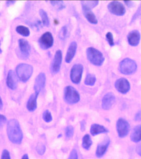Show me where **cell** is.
<instances>
[{
	"mask_svg": "<svg viewBox=\"0 0 141 159\" xmlns=\"http://www.w3.org/2000/svg\"><path fill=\"white\" fill-rule=\"evenodd\" d=\"M7 135L10 141L16 144H20L23 139V134L19 121L10 119L7 125Z\"/></svg>",
	"mask_w": 141,
	"mask_h": 159,
	"instance_id": "6da1fadb",
	"label": "cell"
},
{
	"mask_svg": "<svg viewBox=\"0 0 141 159\" xmlns=\"http://www.w3.org/2000/svg\"><path fill=\"white\" fill-rule=\"evenodd\" d=\"M16 76L20 81L26 82L31 78L34 72L33 67L28 64L21 63L16 66Z\"/></svg>",
	"mask_w": 141,
	"mask_h": 159,
	"instance_id": "7a4b0ae2",
	"label": "cell"
},
{
	"mask_svg": "<svg viewBox=\"0 0 141 159\" xmlns=\"http://www.w3.org/2000/svg\"><path fill=\"white\" fill-rule=\"evenodd\" d=\"M87 58L91 63L96 66H101L105 61V57L100 51L93 47H89L86 51Z\"/></svg>",
	"mask_w": 141,
	"mask_h": 159,
	"instance_id": "3957f363",
	"label": "cell"
},
{
	"mask_svg": "<svg viewBox=\"0 0 141 159\" xmlns=\"http://www.w3.org/2000/svg\"><path fill=\"white\" fill-rule=\"evenodd\" d=\"M138 65L134 60L126 58L122 60L119 65L120 72L125 75H130L135 72Z\"/></svg>",
	"mask_w": 141,
	"mask_h": 159,
	"instance_id": "277c9868",
	"label": "cell"
},
{
	"mask_svg": "<svg viewBox=\"0 0 141 159\" xmlns=\"http://www.w3.org/2000/svg\"><path fill=\"white\" fill-rule=\"evenodd\" d=\"M64 98L66 103L73 105L80 101V96L78 91L72 86H67L64 89Z\"/></svg>",
	"mask_w": 141,
	"mask_h": 159,
	"instance_id": "5b68a950",
	"label": "cell"
},
{
	"mask_svg": "<svg viewBox=\"0 0 141 159\" xmlns=\"http://www.w3.org/2000/svg\"><path fill=\"white\" fill-rule=\"evenodd\" d=\"M116 129L120 138H125L130 130V125L126 120L120 118L116 123Z\"/></svg>",
	"mask_w": 141,
	"mask_h": 159,
	"instance_id": "8992f818",
	"label": "cell"
},
{
	"mask_svg": "<svg viewBox=\"0 0 141 159\" xmlns=\"http://www.w3.org/2000/svg\"><path fill=\"white\" fill-rule=\"evenodd\" d=\"M83 71V65L80 64H76L73 66L70 72L71 81L74 84L80 83L81 80Z\"/></svg>",
	"mask_w": 141,
	"mask_h": 159,
	"instance_id": "52a82bcc",
	"label": "cell"
},
{
	"mask_svg": "<svg viewBox=\"0 0 141 159\" xmlns=\"http://www.w3.org/2000/svg\"><path fill=\"white\" fill-rule=\"evenodd\" d=\"M38 43L42 49H49L54 43V38L50 32H46L42 34L39 40Z\"/></svg>",
	"mask_w": 141,
	"mask_h": 159,
	"instance_id": "ba28073f",
	"label": "cell"
},
{
	"mask_svg": "<svg viewBox=\"0 0 141 159\" xmlns=\"http://www.w3.org/2000/svg\"><path fill=\"white\" fill-rule=\"evenodd\" d=\"M107 7L110 12L118 16H122L125 15L126 12V9L124 6L121 2L118 1H112L110 2Z\"/></svg>",
	"mask_w": 141,
	"mask_h": 159,
	"instance_id": "9c48e42d",
	"label": "cell"
},
{
	"mask_svg": "<svg viewBox=\"0 0 141 159\" xmlns=\"http://www.w3.org/2000/svg\"><path fill=\"white\" fill-rule=\"evenodd\" d=\"M115 87L118 92L122 94H126L129 92L130 88V83L125 78H121L116 80Z\"/></svg>",
	"mask_w": 141,
	"mask_h": 159,
	"instance_id": "30bf717a",
	"label": "cell"
},
{
	"mask_svg": "<svg viewBox=\"0 0 141 159\" xmlns=\"http://www.w3.org/2000/svg\"><path fill=\"white\" fill-rule=\"evenodd\" d=\"M19 48L21 58L22 59H27L30 55V46L27 40L20 39L19 40Z\"/></svg>",
	"mask_w": 141,
	"mask_h": 159,
	"instance_id": "8fae6325",
	"label": "cell"
},
{
	"mask_svg": "<svg viewBox=\"0 0 141 159\" xmlns=\"http://www.w3.org/2000/svg\"><path fill=\"white\" fill-rule=\"evenodd\" d=\"M62 61V52L61 50L56 51L54 58L51 64V71L53 74H56L60 71Z\"/></svg>",
	"mask_w": 141,
	"mask_h": 159,
	"instance_id": "7c38bea8",
	"label": "cell"
},
{
	"mask_svg": "<svg viewBox=\"0 0 141 159\" xmlns=\"http://www.w3.org/2000/svg\"><path fill=\"white\" fill-rule=\"evenodd\" d=\"M116 101V97L112 92H108L103 96L102 99V108L104 110H109L112 107Z\"/></svg>",
	"mask_w": 141,
	"mask_h": 159,
	"instance_id": "4fadbf2b",
	"label": "cell"
},
{
	"mask_svg": "<svg viewBox=\"0 0 141 159\" xmlns=\"http://www.w3.org/2000/svg\"><path fill=\"white\" fill-rule=\"evenodd\" d=\"M46 77L44 73H40L37 76L34 81V89L35 92L39 93L45 86Z\"/></svg>",
	"mask_w": 141,
	"mask_h": 159,
	"instance_id": "5bb4252c",
	"label": "cell"
},
{
	"mask_svg": "<svg viewBox=\"0 0 141 159\" xmlns=\"http://www.w3.org/2000/svg\"><path fill=\"white\" fill-rule=\"evenodd\" d=\"M110 143H111L110 139L108 137L105 138L103 141L98 144L96 150V156L99 158L102 157L107 152V149Z\"/></svg>",
	"mask_w": 141,
	"mask_h": 159,
	"instance_id": "9a60e30c",
	"label": "cell"
},
{
	"mask_svg": "<svg viewBox=\"0 0 141 159\" xmlns=\"http://www.w3.org/2000/svg\"><path fill=\"white\" fill-rule=\"evenodd\" d=\"M141 40V34L138 30H132L127 34L128 43L132 46H136L139 44Z\"/></svg>",
	"mask_w": 141,
	"mask_h": 159,
	"instance_id": "2e32d148",
	"label": "cell"
},
{
	"mask_svg": "<svg viewBox=\"0 0 141 159\" xmlns=\"http://www.w3.org/2000/svg\"><path fill=\"white\" fill-rule=\"evenodd\" d=\"M7 85L11 90H15L18 85V77L13 70H10L7 78Z\"/></svg>",
	"mask_w": 141,
	"mask_h": 159,
	"instance_id": "e0dca14e",
	"label": "cell"
},
{
	"mask_svg": "<svg viewBox=\"0 0 141 159\" xmlns=\"http://www.w3.org/2000/svg\"><path fill=\"white\" fill-rule=\"evenodd\" d=\"M77 47L78 45L76 42H73L70 43L65 56V61L67 63H70V61H72L73 58H74L76 53Z\"/></svg>",
	"mask_w": 141,
	"mask_h": 159,
	"instance_id": "ac0fdd59",
	"label": "cell"
},
{
	"mask_svg": "<svg viewBox=\"0 0 141 159\" xmlns=\"http://www.w3.org/2000/svg\"><path fill=\"white\" fill-rule=\"evenodd\" d=\"M39 93L34 92V93L31 95L28 100L27 103V108L30 112L34 111L37 108V99L38 98Z\"/></svg>",
	"mask_w": 141,
	"mask_h": 159,
	"instance_id": "d6986e66",
	"label": "cell"
},
{
	"mask_svg": "<svg viewBox=\"0 0 141 159\" xmlns=\"http://www.w3.org/2000/svg\"><path fill=\"white\" fill-rule=\"evenodd\" d=\"M90 132L92 136H94L97 135L99 134L108 133L109 130L108 129H106L102 125L97 124H94L91 125Z\"/></svg>",
	"mask_w": 141,
	"mask_h": 159,
	"instance_id": "ffe728a7",
	"label": "cell"
},
{
	"mask_svg": "<svg viewBox=\"0 0 141 159\" xmlns=\"http://www.w3.org/2000/svg\"><path fill=\"white\" fill-rule=\"evenodd\" d=\"M82 11H83L84 16H85V18L88 21L92 24H98V20L94 15V13L91 10L84 8V7H82Z\"/></svg>",
	"mask_w": 141,
	"mask_h": 159,
	"instance_id": "44dd1931",
	"label": "cell"
},
{
	"mask_svg": "<svg viewBox=\"0 0 141 159\" xmlns=\"http://www.w3.org/2000/svg\"><path fill=\"white\" fill-rule=\"evenodd\" d=\"M130 139L134 143L141 141V124L134 127L130 135Z\"/></svg>",
	"mask_w": 141,
	"mask_h": 159,
	"instance_id": "7402d4cb",
	"label": "cell"
},
{
	"mask_svg": "<svg viewBox=\"0 0 141 159\" xmlns=\"http://www.w3.org/2000/svg\"><path fill=\"white\" fill-rule=\"evenodd\" d=\"M92 144V141L91 139L90 136L89 134H86L83 136L82 139V146L85 150H89Z\"/></svg>",
	"mask_w": 141,
	"mask_h": 159,
	"instance_id": "603a6c76",
	"label": "cell"
},
{
	"mask_svg": "<svg viewBox=\"0 0 141 159\" xmlns=\"http://www.w3.org/2000/svg\"><path fill=\"white\" fill-rule=\"evenodd\" d=\"M16 33L25 37L29 36L30 35V30L29 28L24 25H18L16 29Z\"/></svg>",
	"mask_w": 141,
	"mask_h": 159,
	"instance_id": "cb8c5ba5",
	"label": "cell"
},
{
	"mask_svg": "<svg viewBox=\"0 0 141 159\" xmlns=\"http://www.w3.org/2000/svg\"><path fill=\"white\" fill-rule=\"evenodd\" d=\"M82 7L87 8L89 9L92 10L93 8L98 6L99 1H81Z\"/></svg>",
	"mask_w": 141,
	"mask_h": 159,
	"instance_id": "d4e9b609",
	"label": "cell"
},
{
	"mask_svg": "<svg viewBox=\"0 0 141 159\" xmlns=\"http://www.w3.org/2000/svg\"><path fill=\"white\" fill-rule=\"evenodd\" d=\"M96 81V77L94 74H87V76L85 78L84 83L85 85L93 86L94 85Z\"/></svg>",
	"mask_w": 141,
	"mask_h": 159,
	"instance_id": "484cf974",
	"label": "cell"
},
{
	"mask_svg": "<svg viewBox=\"0 0 141 159\" xmlns=\"http://www.w3.org/2000/svg\"><path fill=\"white\" fill-rule=\"evenodd\" d=\"M39 15H40V17L42 19V22L43 25L48 27L49 25V19L47 13L43 10L40 9L39 10Z\"/></svg>",
	"mask_w": 141,
	"mask_h": 159,
	"instance_id": "4316f807",
	"label": "cell"
},
{
	"mask_svg": "<svg viewBox=\"0 0 141 159\" xmlns=\"http://www.w3.org/2000/svg\"><path fill=\"white\" fill-rule=\"evenodd\" d=\"M43 120L46 123H49L52 121V115L48 110H46L43 114Z\"/></svg>",
	"mask_w": 141,
	"mask_h": 159,
	"instance_id": "83f0119b",
	"label": "cell"
},
{
	"mask_svg": "<svg viewBox=\"0 0 141 159\" xmlns=\"http://www.w3.org/2000/svg\"><path fill=\"white\" fill-rule=\"evenodd\" d=\"M50 2L51 4L58 10H61L65 7L63 1H51Z\"/></svg>",
	"mask_w": 141,
	"mask_h": 159,
	"instance_id": "f1b7e54d",
	"label": "cell"
},
{
	"mask_svg": "<svg viewBox=\"0 0 141 159\" xmlns=\"http://www.w3.org/2000/svg\"><path fill=\"white\" fill-rule=\"evenodd\" d=\"M74 134V128L72 126H68L65 129V135L67 139L72 138Z\"/></svg>",
	"mask_w": 141,
	"mask_h": 159,
	"instance_id": "f546056e",
	"label": "cell"
},
{
	"mask_svg": "<svg viewBox=\"0 0 141 159\" xmlns=\"http://www.w3.org/2000/svg\"><path fill=\"white\" fill-rule=\"evenodd\" d=\"M67 28L66 26H63L61 28V30L59 32V38L61 40H64L66 38L67 34Z\"/></svg>",
	"mask_w": 141,
	"mask_h": 159,
	"instance_id": "4dcf8cb0",
	"label": "cell"
},
{
	"mask_svg": "<svg viewBox=\"0 0 141 159\" xmlns=\"http://www.w3.org/2000/svg\"><path fill=\"white\" fill-rule=\"evenodd\" d=\"M37 152L40 156H43L46 151V147L42 143H39L36 148Z\"/></svg>",
	"mask_w": 141,
	"mask_h": 159,
	"instance_id": "1f68e13d",
	"label": "cell"
},
{
	"mask_svg": "<svg viewBox=\"0 0 141 159\" xmlns=\"http://www.w3.org/2000/svg\"><path fill=\"white\" fill-rule=\"evenodd\" d=\"M106 38L107 42H108L109 45L111 46H114L115 43H114V37H113V34L111 32L107 33L106 34Z\"/></svg>",
	"mask_w": 141,
	"mask_h": 159,
	"instance_id": "d6a6232c",
	"label": "cell"
},
{
	"mask_svg": "<svg viewBox=\"0 0 141 159\" xmlns=\"http://www.w3.org/2000/svg\"><path fill=\"white\" fill-rule=\"evenodd\" d=\"M141 15V6H139V7L138 10L136 11L135 13L134 14V16L132 17V20H131V22H134L136 19L139 17Z\"/></svg>",
	"mask_w": 141,
	"mask_h": 159,
	"instance_id": "836d02e7",
	"label": "cell"
},
{
	"mask_svg": "<svg viewBox=\"0 0 141 159\" xmlns=\"http://www.w3.org/2000/svg\"><path fill=\"white\" fill-rule=\"evenodd\" d=\"M68 159H78V152L75 149L72 150Z\"/></svg>",
	"mask_w": 141,
	"mask_h": 159,
	"instance_id": "e575fe53",
	"label": "cell"
},
{
	"mask_svg": "<svg viewBox=\"0 0 141 159\" xmlns=\"http://www.w3.org/2000/svg\"><path fill=\"white\" fill-rule=\"evenodd\" d=\"M1 159H11L9 152L7 150H4L3 151Z\"/></svg>",
	"mask_w": 141,
	"mask_h": 159,
	"instance_id": "d590c367",
	"label": "cell"
},
{
	"mask_svg": "<svg viewBox=\"0 0 141 159\" xmlns=\"http://www.w3.org/2000/svg\"><path fill=\"white\" fill-rule=\"evenodd\" d=\"M7 121L6 116L0 114V129H2Z\"/></svg>",
	"mask_w": 141,
	"mask_h": 159,
	"instance_id": "8d00e7d4",
	"label": "cell"
},
{
	"mask_svg": "<svg viewBox=\"0 0 141 159\" xmlns=\"http://www.w3.org/2000/svg\"><path fill=\"white\" fill-rule=\"evenodd\" d=\"M124 3H125V4L129 7H133V6H134V2H132V1H125Z\"/></svg>",
	"mask_w": 141,
	"mask_h": 159,
	"instance_id": "74e56055",
	"label": "cell"
},
{
	"mask_svg": "<svg viewBox=\"0 0 141 159\" xmlns=\"http://www.w3.org/2000/svg\"><path fill=\"white\" fill-rule=\"evenodd\" d=\"M136 152L140 157H141V143L138 145V147H136Z\"/></svg>",
	"mask_w": 141,
	"mask_h": 159,
	"instance_id": "f35d334b",
	"label": "cell"
},
{
	"mask_svg": "<svg viewBox=\"0 0 141 159\" xmlns=\"http://www.w3.org/2000/svg\"><path fill=\"white\" fill-rule=\"evenodd\" d=\"M80 124H81V131L83 132L84 130H85V122L84 120H82V121H81Z\"/></svg>",
	"mask_w": 141,
	"mask_h": 159,
	"instance_id": "ab89813d",
	"label": "cell"
},
{
	"mask_svg": "<svg viewBox=\"0 0 141 159\" xmlns=\"http://www.w3.org/2000/svg\"><path fill=\"white\" fill-rule=\"evenodd\" d=\"M135 119V120H141V111H139L137 114H136Z\"/></svg>",
	"mask_w": 141,
	"mask_h": 159,
	"instance_id": "60d3db41",
	"label": "cell"
},
{
	"mask_svg": "<svg viewBox=\"0 0 141 159\" xmlns=\"http://www.w3.org/2000/svg\"><path fill=\"white\" fill-rule=\"evenodd\" d=\"M2 108H3V102H2V100L0 97V110H2Z\"/></svg>",
	"mask_w": 141,
	"mask_h": 159,
	"instance_id": "b9f144b4",
	"label": "cell"
},
{
	"mask_svg": "<svg viewBox=\"0 0 141 159\" xmlns=\"http://www.w3.org/2000/svg\"><path fill=\"white\" fill-rule=\"evenodd\" d=\"M22 159H29V157L28 156V154H24L22 157Z\"/></svg>",
	"mask_w": 141,
	"mask_h": 159,
	"instance_id": "7bdbcfd3",
	"label": "cell"
},
{
	"mask_svg": "<svg viewBox=\"0 0 141 159\" xmlns=\"http://www.w3.org/2000/svg\"><path fill=\"white\" fill-rule=\"evenodd\" d=\"M2 52V49H1V47H0V54L1 53V52Z\"/></svg>",
	"mask_w": 141,
	"mask_h": 159,
	"instance_id": "ee69618b",
	"label": "cell"
}]
</instances>
